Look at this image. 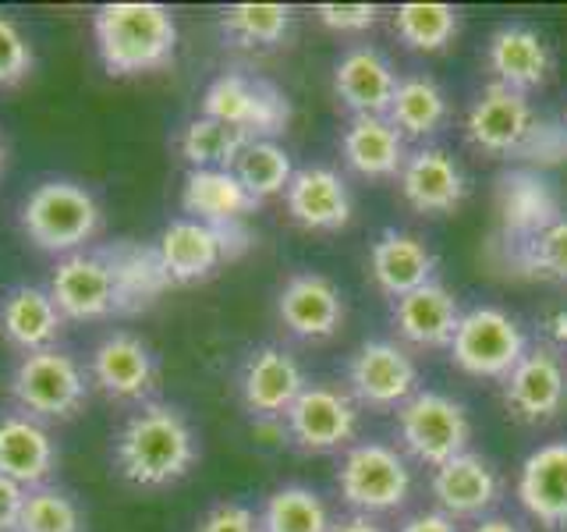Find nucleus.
Segmentation results:
<instances>
[{"label":"nucleus","instance_id":"17","mask_svg":"<svg viewBox=\"0 0 567 532\" xmlns=\"http://www.w3.org/2000/svg\"><path fill=\"white\" fill-rule=\"evenodd\" d=\"M277 316L295 337L323 341L344 324V295L323 274H295L277 295Z\"/></svg>","mask_w":567,"mask_h":532},{"label":"nucleus","instance_id":"39","mask_svg":"<svg viewBox=\"0 0 567 532\" xmlns=\"http://www.w3.org/2000/svg\"><path fill=\"white\" fill-rule=\"evenodd\" d=\"M518 263L528 277L567 284V217L554 221L539 235H532L518 248Z\"/></svg>","mask_w":567,"mask_h":532},{"label":"nucleus","instance_id":"19","mask_svg":"<svg viewBox=\"0 0 567 532\" xmlns=\"http://www.w3.org/2000/svg\"><path fill=\"white\" fill-rule=\"evenodd\" d=\"M156 253L164 259L171 284H199L220 270V263L230 259L220 227L203 221H171L156 238Z\"/></svg>","mask_w":567,"mask_h":532},{"label":"nucleus","instance_id":"37","mask_svg":"<svg viewBox=\"0 0 567 532\" xmlns=\"http://www.w3.org/2000/svg\"><path fill=\"white\" fill-rule=\"evenodd\" d=\"M394 29L412 50L436 53L457 32V11L451 4H401L394 14Z\"/></svg>","mask_w":567,"mask_h":532},{"label":"nucleus","instance_id":"40","mask_svg":"<svg viewBox=\"0 0 567 532\" xmlns=\"http://www.w3.org/2000/svg\"><path fill=\"white\" fill-rule=\"evenodd\" d=\"M35 68V50L14 18L0 11V89L22 85Z\"/></svg>","mask_w":567,"mask_h":532},{"label":"nucleus","instance_id":"49","mask_svg":"<svg viewBox=\"0 0 567 532\" xmlns=\"http://www.w3.org/2000/svg\"><path fill=\"white\" fill-rule=\"evenodd\" d=\"M4 167H8V142L0 135V174H4Z\"/></svg>","mask_w":567,"mask_h":532},{"label":"nucleus","instance_id":"33","mask_svg":"<svg viewBox=\"0 0 567 532\" xmlns=\"http://www.w3.org/2000/svg\"><path fill=\"white\" fill-rule=\"evenodd\" d=\"M443 117H447V96L443 89L425 79V75H412V79H401L398 82V93L390 100V111L386 121L408 139H422V135H433Z\"/></svg>","mask_w":567,"mask_h":532},{"label":"nucleus","instance_id":"1","mask_svg":"<svg viewBox=\"0 0 567 532\" xmlns=\"http://www.w3.org/2000/svg\"><path fill=\"white\" fill-rule=\"evenodd\" d=\"M199 437L177 405L146 401L114 437V469L138 490H167L195 469Z\"/></svg>","mask_w":567,"mask_h":532},{"label":"nucleus","instance_id":"18","mask_svg":"<svg viewBox=\"0 0 567 532\" xmlns=\"http://www.w3.org/2000/svg\"><path fill=\"white\" fill-rule=\"evenodd\" d=\"M58 440L50 437L47 422L25 412L0 416V475L14 479L18 487L35 490L58 472Z\"/></svg>","mask_w":567,"mask_h":532},{"label":"nucleus","instance_id":"6","mask_svg":"<svg viewBox=\"0 0 567 532\" xmlns=\"http://www.w3.org/2000/svg\"><path fill=\"white\" fill-rule=\"evenodd\" d=\"M341 501L362 514L398 511L412 493V469L408 461L380 440L354 443L337 469Z\"/></svg>","mask_w":567,"mask_h":532},{"label":"nucleus","instance_id":"25","mask_svg":"<svg viewBox=\"0 0 567 532\" xmlns=\"http://www.w3.org/2000/svg\"><path fill=\"white\" fill-rule=\"evenodd\" d=\"M433 497L447 519L451 514L454 519L483 514L501 501V475L493 472L486 458L465 451L433 472Z\"/></svg>","mask_w":567,"mask_h":532},{"label":"nucleus","instance_id":"42","mask_svg":"<svg viewBox=\"0 0 567 532\" xmlns=\"http://www.w3.org/2000/svg\"><path fill=\"white\" fill-rule=\"evenodd\" d=\"M192 532H262V525L256 508H248L241 501H220L203 514Z\"/></svg>","mask_w":567,"mask_h":532},{"label":"nucleus","instance_id":"24","mask_svg":"<svg viewBox=\"0 0 567 532\" xmlns=\"http://www.w3.org/2000/svg\"><path fill=\"white\" fill-rule=\"evenodd\" d=\"M369 270L377 288L390 298H404L408 291L422 288V284L433 280L436 270V256L425 248L422 238L408 235V231L386 227L383 235L372 242L369 253Z\"/></svg>","mask_w":567,"mask_h":532},{"label":"nucleus","instance_id":"27","mask_svg":"<svg viewBox=\"0 0 567 532\" xmlns=\"http://www.w3.org/2000/svg\"><path fill=\"white\" fill-rule=\"evenodd\" d=\"M401 192L419 213H451L465 203L468 185L454 156L443 150H419L404 160Z\"/></svg>","mask_w":567,"mask_h":532},{"label":"nucleus","instance_id":"38","mask_svg":"<svg viewBox=\"0 0 567 532\" xmlns=\"http://www.w3.org/2000/svg\"><path fill=\"white\" fill-rule=\"evenodd\" d=\"M18 532H85V514L71 493L58 487H35L25 493Z\"/></svg>","mask_w":567,"mask_h":532},{"label":"nucleus","instance_id":"26","mask_svg":"<svg viewBox=\"0 0 567 532\" xmlns=\"http://www.w3.org/2000/svg\"><path fill=\"white\" fill-rule=\"evenodd\" d=\"M518 497L532 519L549 529L567 525V440L543 443L522 466Z\"/></svg>","mask_w":567,"mask_h":532},{"label":"nucleus","instance_id":"21","mask_svg":"<svg viewBox=\"0 0 567 532\" xmlns=\"http://www.w3.org/2000/svg\"><path fill=\"white\" fill-rule=\"evenodd\" d=\"M486 61H489V71L496 75V82L507 89H518V93H528V89L543 85L549 75H554V50H549L543 35L528 25L496 29L489 35Z\"/></svg>","mask_w":567,"mask_h":532},{"label":"nucleus","instance_id":"50","mask_svg":"<svg viewBox=\"0 0 567 532\" xmlns=\"http://www.w3.org/2000/svg\"><path fill=\"white\" fill-rule=\"evenodd\" d=\"M564 129H567V114H564Z\"/></svg>","mask_w":567,"mask_h":532},{"label":"nucleus","instance_id":"11","mask_svg":"<svg viewBox=\"0 0 567 532\" xmlns=\"http://www.w3.org/2000/svg\"><path fill=\"white\" fill-rule=\"evenodd\" d=\"M306 387L309 383L298 359L280 345H259L256 351H248L238 372L241 401L256 419H284Z\"/></svg>","mask_w":567,"mask_h":532},{"label":"nucleus","instance_id":"8","mask_svg":"<svg viewBox=\"0 0 567 532\" xmlns=\"http://www.w3.org/2000/svg\"><path fill=\"white\" fill-rule=\"evenodd\" d=\"M525 351V330L504 309L475 306L461 313V324L451 341V359L457 369L486 380H507V372L522 362Z\"/></svg>","mask_w":567,"mask_h":532},{"label":"nucleus","instance_id":"5","mask_svg":"<svg viewBox=\"0 0 567 532\" xmlns=\"http://www.w3.org/2000/svg\"><path fill=\"white\" fill-rule=\"evenodd\" d=\"M398 433L408 454L440 469L451 458L468 451L472 419L465 412V405L440 395V390H415L398 408Z\"/></svg>","mask_w":567,"mask_h":532},{"label":"nucleus","instance_id":"30","mask_svg":"<svg viewBox=\"0 0 567 532\" xmlns=\"http://www.w3.org/2000/svg\"><path fill=\"white\" fill-rule=\"evenodd\" d=\"M259 203L245 192L235 171H188L182 185V209L188 221L209 227L241 224Z\"/></svg>","mask_w":567,"mask_h":532},{"label":"nucleus","instance_id":"12","mask_svg":"<svg viewBox=\"0 0 567 532\" xmlns=\"http://www.w3.org/2000/svg\"><path fill=\"white\" fill-rule=\"evenodd\" d=\"M348 383L369 408H401L415 395L419 366L394 341H365L348 362Z\"/></svg>","mask_w":567,"mask_h":532},{"label":"nucleus","instance_id":"23","mask_svg":"<svg viewBox=\"0 0 567 532\" xmlns=\"http://www.w3.org/2000/svg\"><path fill=\"white\" fill-rule=\"evenodd\" d=\"M64 316L53 306V298L47 288L35 284H18L0 301V334L14 351H43L53 348L61 337Z\"/></svg>","mask_w":567,"mask_h":532},{"label":"nucleus","instance_id":"46","mask_svg":"<svg viewBox=\"0 0 567 532\" xmlns=\"http://www.w3.org/2000/svg\"><path fill=\"white\" fill-rule=\"evenodd\" d=\"M330 532H383V529L372 522L369 514H351V519H344V522H333Z\"/></svg>","mask_w":567,"mask_h":532},{"label":"nucleus","instance_id":"7","mask_svg":"<svg viewBox=\"0 0 567 532\" xmlns=\"http://www.w3.org/2000/svg\"><path fill=\"white\" fill-rule=\"evenodd\" d=\"M199 114L224 121L230 129H241L248 139L280 135L291 121V103L274 82L248 79L238 71L213 79L199 100Z\"/></svg>","mask_w":567,"mask_h":532},{"label":"nucleus","instance_id":"15","mask_svg":"<svg viewBox=\"0 0 567 532\" xmlns=\"http://www.w3.org/2000/svg\"><path fill=\"white\" fill-rule=\"evenodd\" d=\"M532 124H536V111H532L528 96L501 82H489L468 111V139L483 153L511 156L522 150Z\"/></svg>","mask_w":567,"mask_h":532},{"label":"nucleus","instance_id":"22","mask_svg":"<svg viewBox=\"0 0 567 532\" xmlns=\"http://www.w3.org/2000/svg\"><path fill=\"white\" fill-rule=\"evenodd\" d=\"M284 200H288L291 221L306 231H341L351 221L348 182L330 167L295 171Z\"/></svg>","mask_w":567,"mask_h":532},{"label":"nucleus","instance_id":"13","mask_svg":"<svg viewBox=\"0 0 567 532\" xmlns=\"http://www.w3.org/2000/svg\"><path fill=\"white\" fill-rule=\"evenodd\" d=\"M47 291L64 319L75 324H93V319L114 316V280L100 253H71L58 259L50 274Z\"/></svg>","mask_w":567,"mask_h":532},{"label":"nucleus","instance_id":"34","mask_svg":"<svg viewBox=\"0 0 567 532\" xmlns=\"http://www.w3.org/2000/svg\"><path fill=\"white\" fill-rule=\"evenodd\" d=\"M262 532H330V511L323 497L309 487L288 483L274 490L259 511Z\"/></svg>","mask_w":567,"mask_h":532},{"label":"nucleus","instance_id":"45","mask_svg":"<svg viewBox=\"0 0 567 532\" xmlns=\"http://www.w3.org/2000/svg\"><path fill=\"white\" fill-rule=\"evenodd\" d=\"M401 532H457V525H454V519H447V514L425 511V514H415V519H408L401 525Z\"/></svg>","mask_w":567,"mask_h":532},{"label":"nucleus","instance_id":"47","mask_svg":"<svg viewBox=\"0 0 567 532\" xmlns=\"http://www.w3.org/2000/svg\"><path fill=\"white\" fill-rule=\"evenodd\" d=\"M543 327H546V334L554 337L557 345H567V313H554Z\"/></svg>","mask_w":567,"mask_h":532},{"label":"nucleus","instance_id":"28","mask_svg":"<svg viewBox=\"0 0 567 532\" xmlns=\"http://www.w3.org/2000/svg\"><path fill=\"white\" fill-rule=\"evenodd\" d=\"M496 209H501V224L507 235H518L522 242L560 221L557 192L536 171L504 174L496 182Z\"/></svg>","mask_w":567,"mask_h":532},{"label":"nucleus","instance_id":"9","mask_svg":"<svg viewBox=\"0 0 567 532\" xmlns=\"http://www.w3.org/2000/svg\"><path fill=\"white\" fill-rule=\"evenodd\" d=\"M89 383L117 405H146L159 383L153 348L132 330H114L89 355Z\"/></svg>","mask_w":567,"mask_h":532},{"label":"nucleus","instance_id":"2","mask_svg":"<svg viewBox=\"0 0 567 532\" xmlns=\"http://www.w3.org/2000/svg\"><path fill=\"white\" fill-rule=\"evenodd\" d=\"M93 40L106 75L135 79L174 64L177 22L164 4H100Z\"/></svg>","mask_w":567,"mask_h":532},{"label":"nucleus","instance_id":"4","mask_svg":"<svg viewBox=\"0 0 567 532\" xmlns=\"http://www.w3.org/2000/svg\"><path fill=\"white\" fill-rule=\"evenodd\" d=\"M89 369L64 348L29 351L14 362L8 395L25 412L40 422H68L75 419L89 401Z\"/></svg>","mask_w":567,"mask_h":532},{"label":"nucleus","instance_id":"10","mask_svg":"<svg viewBox=\"0 0 567 532\" xmlns=\"http://www.w3.org/2000/svg\"><path fill=\"white\" fill-rule=\"evenodd\" d=\"M284 422H288V437L301 451H341L359 433V405L330 383H309L288 408Z\"/></svg>","mask_w":567,"mask_h":532},{"label":"nucleus","instance_id":"44","mask_svg":"<svg viewBox=\"0 0 567 532\" xmlns=\"http://www.w3.org/2000/svg\"><path fill=\"white\" fill-rule=\"evenodd\" d=\"M25 487H18L14 479L0 475V532H18V519H22L25 504Z\"/></svg>","mask_w":567,"mask_h":532},{"label":"nucleus","instance_id":"36","mask_svg":"<svg viewBox=\"0 0 567 532\" xmlns=\"http://www.w3.org/2000/svg\"><path fill=\"white\" fill-rule=\"evenodd\" d=\"M235 174H238V182L245 185V192L252 195L256 203H266V200H274V195L288 192L295 167H291L288 150H280L277 142L252 139L241 150Z\"/></svg>","mask_w":567,"mask_h":532},{"label":"nucleus","instance_id":"29","mask_svg":"<svg viewBox=\"0 0 567 532\" xmlns=\"http://www.w3.org/2000/svg\"><path fill=\"white\" fill-rule=\"evenodd\" d=\"M394 324L404 341H412L419 348H443V345L451 348L454 330L461 324L457 298L443 284L430 280L422 288L408 291L404 298H398Z\"/></svg>","mask_w":567,"mask_h":532},{"label":"nucleus","instance_id":"31","mask_svg":"<svg viewBox=\"0 0 567 532\" xmlns=\"http://www.w3.org/2000/svg\"><path fill=\"white\" fill-rule=\"evenodd\" d=\"M341 153L362 177H398L404 171V135L386 117H351Z\"/></svg>","mask_w":567,"mask_h":532},{"label":"nucleus","instance_id":"32","mask_svg":"<svg viewBox=\"0 0 567 532\" xmlns=\"http://www.w3.org/2000/svg\"><path fill=\"white\" fill-rule=\"evenodd\" d=\"M248 142L252 139H248L241 129H230L224 121H213V117L199 114L177 132L174 146L192 171H235L238 156Z\"/></svg>","mask_w":567,"mask_h":532},{"label":"nucleus","instance_id":"16","mask_svg":"<svg viewBox=\"0 0 567 532\" xmlns=\"http://www.w3.org/2000/svg\"><path fill=\"white\" fill-rule=\"evenodd\" d=\"M504 401L514 419L549 422L567 401V372L549 348H528L522 362L507 372Z\"/></svg>","mask_w":567,"mask_h":532},{"label":"nucleus","instance_id":"43","mask_svg":"<svg viewBox=\"0 0 567 532\" xmlns=\"http://www.w3.org/2000/svg\"><path fill=\"white\" fill-rule=\"evenodd\" d=\"M319 25L333 32H365L377 25L380 8L377 4H319L316 8Z\"/></svg>","mask_w":567,"mask_h":532},{"label":"nucleus","instance_id":"14","mask_svg":"<svg viewBox=\"0 0 567 532\" xmlns=\"http://www.w3.org/2000/svg\"><path fill=\"white\" fill-rule=\"evenodd\" d=\"M100 259L106 263V270H111L114 306L121 316H135L142 309L156 306V301L164 298V291L174 288L164 270V259L156 253V242L142 245L132 238H117L114 245L100 248Z\"/></svg>","mask_w":567,"mask_h":532},{"label":"nucleus","instance_id":"41","mask_svg":"<svg viewBox=\"0 0 567 532\" xmlns=\"http://www.w3.org/2000/svg\"><path fill=\"white\" fill-rule=\"evenodd\" d=\"M525 160H532V164H560V160H567V129L564 121H539L532 124L528 139L522 142L518 150Z\"/></svg>","mask_w":567,"mask_h":532},{"label":"nucleus","instance_id":"20","mask_svg":"<svg viewBox=\"0 0 567 532\" xmlns=\"http://www.w3.org/2000/svg\"><path fill=\"white\" fill-rule=\"evenodd\" d=\"M333 93L354 117H386L398 93V75L383 53L369 47L348 50L333 71Z\"/></svg>","mask_w":567,"mask_h":532},{"label":"nucleus","instance_id":"48","mask_svg":"<svg viewBox=\"0 0 567 532\" xmlns=\"http://www.w3.org/2000/svg\"><path fill=\"white\" fill-rule=\"evenodd\" d=\"M472 532H522V525H514L507 519H486V522H478Z\"/></svg>","mask_w":567,"mask_h":532},{"label":"nucleus","instance_id":"35","mask_svg":"<svg viewBox=\"0 0 567 532\" xmlns=\"http://www.w3.org/2000/svg\"><path fill=\"white\" fill-rule=\"evenodd\" d=\"M295 29L288 4H235L220 14V32L230 47H280Z\"/></svg>","mask_w":567,"mask_h":532},{"label":"nucleus","instance_id":"3","mask_svg":"<svg viewBox=\"0 0 567 532\" xmlns=\"http://www.w3.org/2000/svg\"><path fill=\"white\" fill-rule=\"evenodd\" d=\"M18 224L35 248L64 259L71 253H85V245L100 235L103 209L85 185L50 177L25 195Z\"/></svg>","mask_w":567,"mask_h":532}]
</instances>
